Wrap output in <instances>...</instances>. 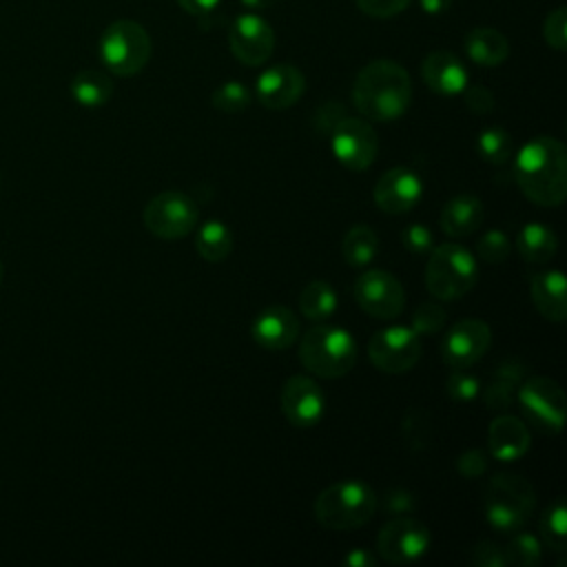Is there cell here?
Here are the masks:
<instances>
[{"instance_id": "1", "label": "cell", "mask_w": 567, "mask_h": 567, "mask_svg": "<svg viewBox=\"0 0 567 567\" xmlns=\"http://www.w3.org/2000/svg\"><path fill=\"white\" fill-rule=\"evenodd\" d=\"M520 193L538 206H558L567 197V151L560 140L538 135L525 142L514 159Z\"/></svg>"}, {"instance_id": "2", "label": "cell", "mask_w": 567, "mask_h": 567, "mask_svg": "<svg viewBox=\"0 0 567 567\" xmlns=\"http://www.w3.org/2000/svg\"><path fill=\"white\" fill-rule=\"evenodd\" d=\"M412 100V80L394 60H372L354 78L352 102L368 122L401 117Z\"/></svg>"}, {"instance_id": "3", "label": "cell", "mask_w": 567, "mask_h": 567, "mask_svg": "<svg viewBox=\"0 0 567 567\" xmlns=\"http://www.w3.org/2000/svg\"><path fill=\"white\" fill-rule=\"evenodd\" d=\"M315 518L330 532H350L363 527L377 512V494L363 481H339L328 485L315 498Z\"/></svg>"}, {"instance_id": "4", "label": "cell", "mask_w": 567, "mask_h": 567, "mask_svg": "<svg viewBox=\"0 0 567 567\" xmlns=\"http://www.w3.org/2000/svg\"><path fill=\"white\" fill-rule=\"evenodd\" d=\"M534 487L518 474L498 472L483 489L485 518L498 534L518 532L534 512Z\"/></svg>"}, {"instance_id": "5", "label": "cell", "mask_w": 567, "mask_h": 567, "mask_svg": "<svg viewBox=\"0 0 567 567\" xmlns=\"http://www.w3.org/2000/svg\"><path fill=\"white\" fill-rule=\"evenodd\" d=\"M299 361L321 379H337L357 363V343L339 326H315L299 341Z\"/></svg>"}, {"instance_id": "6", "label": "cell", "mask_w": 567, "mask_h": 567, "mask_svg": "<svg viewBox=\"0 0 567 567\" xmlns=\"http://www.w3.org/2000/svg\"><path fill=\"white\" fill-rule=\"evenodd\" d=\"M478 281L476 257L458 246L443 244L430 250L425 266V288L436 301H454L467 295Z\"/></svg>"}, {"instance_id": "7", "label": "cell", "mask_w": 567, "mask_h": 567, "mask_svg": "<svg viewBox=\"0 0 567 567\" xmlns=\"http://www.w3.org/2000/svg\"><path fill=\"white\" fill-rule=\"evenodd\" d=\"M100 58L111 73L135 75L151 58V38L140 22L115 20L100 38Z\"/></svg>"}, {"instance_id": "8", "label": "cell", "mask_w": 567, "mask_h": 567, "mask_svg": "<svg viewBox=\"0 0 567 567\" xmlns=\"http://www.w3.org/2000/svg\"><path fill=\"white\" fill-rule=\"evenodd\" d=\"M525 419L543 434H558L565 425L567 401L563 388L549 377H532L516 390Z\"/></svg>"}, {"instance_id": "9", "label": "cell", "mask_w": 567, "mask_h": 567, "mask_svg": "<svg viewBox=\"0 0 567 567\" xmlns=\"http://www.w3.org/2000/svg\"><path fill=\"white\" fill-rule=\"evenodd\" d=\"M370 363L385 374H403L421 359V337L408 326H388L368 343Z\"/></svg>"}, {"instance_id": "10", "label": "cell", "mask_w": 567, "mask_h": 567, "mask_svg": "<svg viewBox=\"0 0 567 567\" xmlns=\"http://www.w3.org/2000/svg\"><path fill=\"white\" fill-rule=\"evenodd\" d=\"M142 219L151 235L159 239H179L195 228L197 204L184 193L166 190L146 204Z\"/></svg>"}, {"instance_id": "11", "label": "cell", "mask_w": 567, "mask_h": 567, "mask_svg": "<svg viewBox=\"0 0 567 567\" xmlns=\"http://www.w3.org/2000/svg\"><path fill=\"white\" fill-rule=\"evenodd\" d=\"M359 308L374 319H396L405 306V292L401 281L381 268L361 272L352 288Z\"/></svg>"}, {"instance_id": "12", "label": "cell", "mask_w": 567, "mask_h": 567, "mask_svg": "<svg viewBox=\"0 0 567 567\" xmlns=\"http://www.w3.org/2000/svg\"><path fill=\"white\" fill-rule=\"evenodd\" d=\"M430 547V532L416 518L399 514L388 520L377 536V551L390 565H408L419 560Z\"/></svg>"}, {"instance_id": "13", "label": "cell", "mask_w": 567, "mask_h": 567, "mask_svg": "<svg viewBox=\"0 0 567 567\" xmlns=\"http://www.w3.org/2000/svg\"><path fill=\"white\" fill-rule=\"evenodd\" d=\"M330 146L339 164L350 171H365L379 151L372 124L363 117H343L330 133Z\"/></svg>"}, {"instance_id": "14", "label": "cell", "mask_w": 567, "mask_h": 567, "mask_svg": "<svg viewBox=\"0 0 567 567\" xmlns=\"http://www.w3.org/2000/svg\"><path fill=\"white\" fill-rule=\"evenodd\" d=\"M492 343V330L483 319H461L456 321L441 341V359L452 370H467L487 352Z\"/></svg>"}, {"instance_id": "15", "label": "cell", "mask_w": 567, "mask_h": 567, "mask_svg": "<svg viewBox=\"0 0 567 567\" xmlns=\"http://www.w3.org/2000/svg\"><path fill=\"white\" fill-rule=\"evenodd\" d=\"M230 53L246 66L264 64L275 49V33L268 20L257 13H241L228 31Z\"/></svg>"}, {"instance_id": "16", "label": "cell", "mask_w": 567, "mask_h": 567, "mask_svg": "<svg viewBox=\"0 0 567 567\" xmlns=\"http://www.w3.org/2000/svg\"><path fill=\"white\" fill-rule=\"evenodd\" d=\"M279 403H281V414L295 427L317 425L326 408L321 388L303 374H295L284 383Z\"/></svg>"}, {"instance_id": "17", "label": "cell", "mask_w": 567, "mask_h": 567, "mask_svg": "<svg viewBox=\"0 0 567 567\" xmlns=\"http://www.w3.org/2000/svg\"><path fill=\"white\" fill-rule=\"evenodd\" d=\"M423 195L421 177L405 168L396 166L385 171L374 184V202L388 215H403L412 210Z\"/></svg>"}, {"instance_id": "18", "label": "cell", "mask_w": 567, "mask_h": 567, "mask_svg": "<svg viewBox=\"0 0 567 567\" xmlns=\"http://www.w3.org/2000/svg\"><path fill=\"white\" fill-rule=\"evenodd\" d=\"M306 89L303 73L292 64H272L255 82V95L261 106L281 111L292 106Z\"/></svg>"}, {"instance_id": "19", "label": "cell", "mask_w": 567, "mask_h": 567, "mask_svg": "<svg viewBox=\"0 0 567 567\" xmlns=\"http://www.w3.org/2000/svg\"><path fill=\"white\" fill-rule=\"evenodd\" d=\"M250 334L266 350H284L297 341L299 319L290 308L275 303L255 317Z\"/></svg>"}, {"instance_id": "20", "label": "cell", "mask_w": 567, "mask_h": 567, "mask_svg": "<svg viewBox=\"0 0 567 567\" xmlns=\"http://www.w3.org/2000/svg\"><path fill=\"white\" fill-rule=\"evenodd\" d=\"M421 78L430 91L452 97L467 86V71L452 51H432L421 62Z\"/></svg>"}, {"instance_id": "21", "label": "cell", "mask_w": 567, "mask_h": 567, "mask_svg": "<svg viewBox=\"0 0 567 567\" xmlns=\"http://www.w3.org/2000/svg\"><path fill=\"white\" fill-rule=\"evenodd\" d=\"M532 436L527 425L509 414H501L489 423L487 447L489 454L501 463H514L523 458L529 450Z\"/></svg>"}, {"instance_id": "22", "label": "cell", "mask_w": 567, "mask_h": 567, "mask_svg": "<svg viewBox=\"0 0 567 567\" xmlns=\"http://www.w3.org/2000/svg\"><path fill=\"white\" fill-rule=\"evenodd\" d=\"M529 295L536 310L547 321H565L567 299H565V275L560 270H540L529 279Z\"/></svg>"}, {"instance_id": "23", "label": "cell", "mask_w": 567, "mask_h": 567, "mask_svg": "<svg viewBox=\"0 0 567 567\" xmlns=\"http://www.w3.org/2000/svg\"><path fill=\"white\" fill-rule=\"evenodd\" d=\"M483 221V204L476 195L463 193L454 195L441 210V230L447 237H467Z\"/></svg>"}, {"instance_id": "24", "label": "cell", "mask_w": 567, "mask_h": 567, "mask_svg": "<svg viewBox=\"0 0 567 567\" xmlns=\"http://www.w3.org/2000/svg\"><path fill=\"white\" fill-rule=\"evenodd\" d=\"M465 53L481 66H498L509 55L507 38L492 27H476L465 35Z\"/></svg>"}, {"instance_id": "25", "label": "cell", "mask_w": 567, "mask_h": 567, "mask_svg": "<svg viewBox=\"0 0 567 567\" xmlns=\"http://www.w3.org/2000/svg\"><path fill=\"white\" fill-rule=\"evenodd\" d=\"M558 239L554 230L540 221L525 224L516 235V250L529 264H545L556 255Z\"/></svg>"}, {"instance_id": "26", "label": "cell", "mask_w": 567, "mask_h": 567, "mask_svg": "<svg viewBox=\"0 0 567 567\" xmlns=\"http://www.w3.org/2000/svg\"><path fill=\"white\" fill-rule=\"evenodd\" d=\"M71 95L78 104H82L86 109H97L111 100L113 82L106 73L86 69V71H80L71 80Z\"/></svg>"}, {"instance_id": "27", "label": "cell", "mask_w": 567, "mask_h": 567, "mask_svg": "<svg viewBox=\"0 0 567 567\" xmlns=\"http://www.w3.org/2000/svg\"><path fill=\"white\" fill-rule=\"evenodd\" d=\"M379 250V237L377 233L365 226V224H354L352 228H348V233L343 235L341 241V255L346 259L348 266L352 268H363L368 266Z\"/></svg>"}, {"instance_id": "28", "label": "cell", "mask_w": 567, "mask_h": 567, "mask_svg": "<svg viewBox=\"0 0 567 567\" xmlns=\"http://www.w3.org/2000/svg\"><path fill=\"white\" fill-rule=\"evenodd\" d=\"M337 303H339V299H337L334 288L323 279L308 281L299 292L301 315L310 321L328 319L337 310Z\"/></svg>"}, {"instance_id": "29", "label": "cell", "mask_w": 567, "mask_h": 567, "mask_svg": "<svg viewBox=\"0 0 567 567\" xmlns=\"http://www.w3.org/2000/svg\"><path fill=\"white\" fill-rule=\"evenodd\" d=\"M195 248L210 264L224 261L233 250V233L224 221L210 219L197 230Z\"/></svg>"}, {"instance_id": "30", "label": "cell", "mask_w": 567, "mask_h": 567, "mask_svg": "<svg viewBox=\"0 0 567 567\" xmlns=\"http://www.w3.org/2000/svg\"><path fill=\"white\" fill-rule=\"evenodd\" d=\"M538 532L547 547H551L556 551L565 549V545H567V507L560 498L551 507L545 509V514L540 516V523H538Z\"/></svg>"}, {"instance_id": "31", "label": "cell", "mask_w": 567, "mask_h": 567, "mask_svg": "<svg viewBox=\"0 0 567 567\" xmlns=\"http://www.w3.org/2000/svg\"><path fill=\"white\" fill-rule=\"evenodd\" d=\"M476 153L481 155L483 162L487 164H505L512 153H514V142L509 137V133H505L503 128H485L481 131V135L476 137Z\"/></svg>"}, {"instance_id": "32", "label": "cell", "mask_w": 567, "mask_h": 567, "mask_svg": "<svg viewBox=\"0 0 567 567\" xmlns=\"http://www.w3.org/2000/svg\"><path fill=\"white\" fill-rule=\"evenodd\" d=\"M503 554H505L507 565L536 567L540 563L543 547H540V540L534 534L518 529V532H514V538L507 543Z\"/></svg>"}, {"instance_id": "33", "label": "cell", "mask_w": 567, "mask_h": 567, "mask_svg": "<svg viewBox=\"0 0 567 567\" xmlns=\"http://www.w3.org/2000/svg\"><path fill=\"white\" fill-rule=\"evenodd\" d=\"M210 104L221 113H241L250 104V91L246 84L228 80L213 91Z\"/></svg>"}, {"instance_id": "34", "label": "cell", "mask_w": 567, "mask_h": 567, "mask_svg": "<svg viewBox=\"0 0 567 567\" xmlns=\"http://www.w3.org/2000/svg\"><path fill=\"white\" fill-rule=\"evenodd\" d=\"M509 250H512V244L503 230H487L481 235V239L476 244L478 259L489 266L503 264L507 259Z\"/></svg>"}, {"instance_id": "35", "label": "cell", "mask_w": 567, "mask_h": 567, "mask_svg": "<svg viewBox=\"0 0 567 567\" xmlns=\"http://www.w3.org/2000/svg\"><path fill=\"white\" fill-rule=\"evenodd\" d=\"M445 323V310L441 303L436 301H425L421 303L414 315H412V330L421 337V334H434L443 328Z\"/></svg>"}, {"instance_id": "36", "label": "cell", "mask_w": 567, "mask_h": 567, "mask_svg": "<svg viewBox=\"0 0 567 567\" xmlns=\"http://www.w3.org/2000/svg\"><path fill=\"white\" fill-rule=\"evenodd\" d=\"M543 35L545 42L556 49V51H565L567 49V9L565 7H556L543 24Z\"/></svg>"}, {"instance_id": "37", "label": "cell", "mask_w": 567, "mask_h": 567, "mask_svg": "<svg viewBox=\"0 0 567 567\" xmlns=\"http://www.w3.org/2000/svg\"><path fill=\"white\" fill-rule=\"evenodd\" d=\"M445 388H447V394L454 399V401H472L478 396V390H481V381L465 372V370H454L447 381H445Z\"/></svg>"}, {"instance_id": "38", "label": "cell", "mask_w": 567, "mask_h": 567, "mask_svg": "<svg viewBox=\"0 0 567 567\" xmlns=\"http://www.w3.org/2000/svg\"><path fill=\"white\" fill-rule=\"evenodd\" d=\"M401 241L414 255H425V252H430L434 248L432 230L427 226H423V224L405 226L403 233H401Z\"/></svg>"}, {"instance_id": "39", "label": "cell", "mask_w": 567, "mask_h": 567, "mask_svg": "<svg viewBox=\"0 0 567 567\" xmlns=\"http://www.w3.org/2000/svg\"><path fill=\"white\" fill-rule=\"evenodd\" d=\"M463 100H465V106L476 115H487L494 111V93L487 86H481V84L465 86Z\"/></svg>"}, {"instance_id": "40", "label": "cell", "mask_w": 567, "mask_h": 567, "mask_svg": "<svg viewBox=\"0 0 567 567\" xmlns=\"http://www.w3.org/2000/svg\"><path fill=\"white\" fill-rule=\"evenodd\" d=\"M410 0H357V7L370 18H392L401 13Z\"/></svg>"}, {"instance_id": "41", "label": "cell", "mask_w": 567, "mask_h": 567, "mask_svg": "<svg viewBox=\"0 0 567 567\" xmlns=\"http://www.w3.org/2000/svg\"><path fill=\"white\" fill-rule=\"evenodd\" d=\"M456 470L465 476V478H478L485 474L487 470V456L481 450H467L458 456L456 461Z\"/></svg>"}, {"instance_id": "42", "label": "cell", "mask_w": 567, "mask_h": 567, "mask_svg": "<svg viewBox=\"0 0 567 567\" xmlns=\"http://www.w3.org/2000/svg\"><path fill=\"white\" fill-rule=\"evenodd\" d=\"M472 563L478 565V567H507L503 549L498 545L489 543V540H483L474 547Z\"/></svg>"}, {"instance_id": "43", "label": "cell", "mask_w": 567, "mask_h": 567, "mask_svg": "<svg viewBox=\"0 0 567 567\" xmlns=\"http://www.w3.org/2000/svg\"><path fill=\"white\" fill-rule=\"evenodd\" d=\"M346 117V111H343V104L339 102H326L323 106L317 109L315 113V126L321 131V133H332V128Z\"/></svg>"}, {"instance_id": "44", "label": "cell", "mask_w": 567, "mask_h": 567, "mask_svg": "<svg viewBox=\"0 0 567 567\" xmlns=\"http://www.w3.org/2000/svg\"><path fill=\"white\" fill-rule=\"evenodd\" d=\"M383 509L390 514H408L414 509V496L405 489H390L385 494Z\"/></svg>"}, {"instance_id": "45", "label": "cell", "mask_w": 567, "mask_h": 567, "mask_svg": "<svg viewBox=\"0 0 567 567\" xmlns=\"http://www.w3.org/2000/svg\"><path fill=\"white\" fill-rule=\"evenodd\" d=\"M177 4L186 11V13H193V16H204V13H210L219 0H177Z\"/></svg>"}, {"instance_id": "46", "label": "cell", "mask_w": 567, "mask_h": 567, "mask_svg": "<svg viewBox=\"0 0 567 567\" xmlns=\"http://www.w3.org/2000/svg\"><path fill=\"white\" fill-rule=\"evenodd\" d=\"M346 565L348 567H372L374 565V556L368 549H352L346 556Z\"/></svg>"}, {"instance_id": "47", "label": "cell", "mask_w": 567, "mask_h": 567, "mask_svg": "<svg viewBox=\"0 0 567 567\" xmlns=\"http://www.w3.org/2000/svg\"><path fill=\"white\" fill-rule=\"evenodd\" d=\"M419 7L430 16H439L452 7V0H419Z\"/></svg>"}, {"instance_id": "48", "label": "cell", "mask_w": 567, "mask_h": 567, "mask_svg": "<svg viewBox=\"0 0 567 567\" xmlns=\"http://www.w3.org/2000/svg\"><path fill=\"white\" fill-rule=\"evenodd\" d=\"M246 9H255V11H259V9H268L275 0H239Z\"/></svg>"}, {"instance_id": "49", "label": "cell", "mask_w": 567, "mask_h": 567, "mask_svg": "<svg viewBox=\"0 0 567 567\" xmlns=\"http://www.w3.org/2000/svg\"><path fill=\"white\" fill-rule=\"evenodd\" d=\"M2 275H4V270H2V261H0V284H2Z\"/></svg>"}]
</instances>
